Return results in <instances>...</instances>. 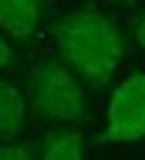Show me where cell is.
<instances>
[{
    "instance_id": "ba28073f",
    "label": "cell",
    "mask_w": 145,
    "mask_h": 160,
    "mask_svg": "<svg viewBox=\"0 0 145 160\" xmlns=\"http://www.w3.org/2000/svg\"><path fill=\"white\" fill-rule=\"evenodd\" d=\"M11 63H15V52H11V45L4 41V34H0V71L11 67Z\"/></svg>"
},
{
    "instance_id": "5b68a950",
    "label": "cell",
    "mask_w": 145,
    "mask_h": 160,
    "mask_svg": "<svg viewBox=\"0 0 145 160\" xmlns=\"http://www.w3.org/2000/svg\"><path fill=\"white\" fill-rule=\"evenodd\" d=\"M86 157V134L78 127H56L41 138L37 160H82Z\"/></svg>"
},
{
    "instance_id": "7a4b0ae2",
    "label": "cell",
    "mask_w": 145,
    "mask_h": 160,
    "mask_svg": "<svg viewBox=\"0 0 145 160\" xmlns=\"http://www.w3.org/2000/svg\"><path fill=\"white\" fill-rule=\"evenodd\" d=\"M22 97H26V108L37 119H48V123H86L89 119V89L56 56L37 60L26 71V93Z\"/></svg>"
},
{
    "instance_id": "3957f363",
    "label": "cell",
    "mask_w": 145,
    "mask_h": 160,
    "mask_svg": "<svg viewBox=\"0 0 145 160\" xmlns=\"http://www.w3.org/2000/svg\"><path fill=\"white\" fill-rule=\"evenodd\" d=\"M145 138V71H134L115 86L108 101V127L97 134V145H127Z\"/></svg>"
},
{
    "instance_id": "6da1fadb",
    "label": "cell",
    "mask_w": 145,
    "mask_h": 160,
    "mask_svg": "<svg viewBox=\"0 0 145 160\" xmlns=\"http://www.w3.org/2000/svg\"><path fill=\"white\" fill-rule=\"evenodd\" d=\"M52 41H56V60L86 89L108 86L127 56V38H123L119 22L108 19L93 4L60 15L52 22Z\"/></svg>"
},
{
    "instance_id": "52a82bcc",
    "label": "cell",
    "mask_w": 145,
    "mask_h": 160,
    "mask_svg": "<svg viewBox=\"0 0 145 160\" xmlns=\"http://www.w3.org/2000/svg\"><path fill=\"white\" fill-rule=\"evenodd\" d=\"M0 160H37V149L30 142H19V145H0Z\"/></svg>"
},
{
    "instance_id": "8992f818",
    "label": "cell",
    "mask_w": 145,
    "mask_h": 160,
    "mask_svg": "<svg viewBox=\"0 0 145 160\" xmlns=\"http://www.w3.org/2000/svg\"><path fill=\"white\" fill-rule=\"evenodd\" d=\"M22 123H26V97H22V89L11 86V82H0V142L19 138Z\"/></svg>"
},
{
    "instance_id": "30bf717a",
    "label": "cell",
    "mask_w": 145,
    "mask_h": 160,
    "mask_svg": "<svg viewBox=\"0 0 145 160\" xmlns=\"http://www.w3.org/2000/svg\"><path fill=\"white\" fill-rule=\"evenodd\" d=\"M112 4H123V8H130V4H138V0H112Z\"/></svg>"
},
{
    "instance_id": "9c48e42d",
    "label": "cell",
    "mask_w": 145,
    "mask_h": 160,
    "mask_svg": "<svg viewBox=\"0 0 145 160\" xmlns=\"http://www.w3.org/2000/svg\"><path fill=\"white\" fill-rule=\"evenodd\" d=\"M134 38H138V45L145 48V11L138 15V19H134Z\"/></svg>"
},
{
    "instance_id": "277c9868",
    "label": "cell",
    "mask_w": 145,
    "mask_h": 160,
    "mask_svg": "<svg viewBox=\"0 0 145 160\" xmlns=\"http://www.w3.org/2000/svg\"><path fill=\"white\" fill-rule=\"evenodd\" d=\"M48 0H0V26L15 41H34L41 11Z\"/></svg>"
}]
</instances>
